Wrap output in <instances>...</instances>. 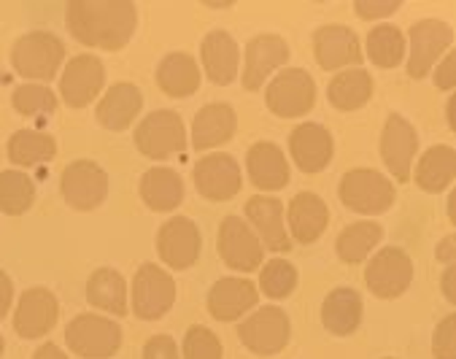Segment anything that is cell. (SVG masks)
Wrapping results in <instances>:
<instances>
[{
  "label": "cell",
  "instance_id": "9c48e42d",
  "mask_svg": "<svg viewBox=\"0 0 456 359\" xmlns=\"http://www.w3.org/2000/svg\"><path fill=\"white\" fill-rule=\"evenodd\" d=\"M364 281H368V287L376 298H384V300L400 298L413 281V262L403 249H395V246L381 249L370 259Z\"/></svg>",
  "mask_w": 456,
  "mask_h": 359
},
{
  "label": "cell",
  "instance_id": "44dd1931",
  "mask_svg": "<svg viewBox=\"0 0 456 359\" xmlns=\"http://www.w3.org/2000/svg\"><path fill=\"white\" fill-rule=\"evenodd\" d=\"M289 151H292L300 170L319 173L332 159V135L327 127H322L316 122H305V125L292 130Z\"/></svg>",
  "mask_w": 456,
  "mask_h": 359
},
{
  "label": "cell",
  "instance_id": "4fadbf2b",
  "mask_svg": "<svg viewBox=\"0 0 456 359\" xmlns=\"http://www.w3.org/2000/svg\"><path fill=\"white\" fill-rule=\"evenodd\" d=\"M453 30L440 20H421L411 28V57H408V76L424 78L437 57L451 46Z\"/></svg>",
  "mask_w": 456,
  "mask_h": 359
},
{
  "label": "cell",
  "instance_id": "f907efd6",
  "mask_svg": "<svg viewBox=\"0 0 456 359\" xmlns=\"http://www.w3.org/2000/svg\"><path fill=\"white\" fill-rule=\"evenodd\" d=\"M4 351H6V340H4V335H0V356H4Z\"/></svg>",
  "mask_w": 456,
  "mask_h": 359
},
{
  "label": "cell",
  "instance_id": "4dcf8cb0",
  "mask_svg": "<svg viewBox=\"0 0 456 359\" xmlns=\"http://www.w3.org/2000/svg\"><path fill=\"white\" fill-rule=\"evenodd\" d=\"M86 298L95 308L111 314V316H125L127 314V284L119 271L111 267H101L86 281Z\"/></svg>",
  "mask_w": 456,
  "mask_h": 359
},
{
  "label": "cell",
  "instance_id": "603a6c76",
  "mask_svg": "<svg viewBox=\"0 0 456 359\" xmlns=\"http://www.w3.org/2000/svg\"><path fill=\"white\" fill-rule=\"evenodd\" d=\"M246 216L270 251H289L292 241L284 230V206L276 198H251L246 203Z\"/></svg>",
  "mask_w": 456,
  "mask_h": 359
},
{
  "label": "cell",
  "instance_id": "484cf974",
  "mask_svg": "<svg viewBox=\"0 0 456 359\" xmlns=\"http://www.w3.org/2000/svg\"><path fill=\"white\" fill-rule=\"evenodd\" d=\"M235 125H238V117L232 111V106H227V103H208L195 117V125H192V143H195V149L206 151V149L227 143L235 135Z\"/></svg>",
  "mask_w": 456,
  "mask_h": 359
},
{
  "label": "cell",
  "instance_id": "7a4b0ae2",
  "mask_svg": "<svg viewBox=\"0 0 456 359\" xmlns=\"http://www.w3.org/2000/svg\"><path fill=\"white\" fill-rule=\"evenodd\" d=\"M395 198L397 192L389 178L370 167H354L340 182V200L356 214H381L395 203Z\"/></svg>",
  "mask_w": 456,
  "mask_h": 359
},
{
  "label": "cell",
  "instance_id": "f6af8a7d",
  "mask_svg": "<svg viewBox=\"0 0 456 359\" xmlns=\"http://www.w3.org/2000/svg\"><path fill=\"white\" fill-rule=\"evenodd\" d=\"M12 300H14V287H12V279L0 271V319H4L12 308Z\"/></svg>",
  "mask_w": 456,
  "mask_h": 359
},
{
  "label": "cell",
  "instance_id": "8fae6325",
  "mask_svg": "<svg viewBox=\"0 0 456 359\" xmlns=\"http://www.w3.org/2000/svg\"><path fill=\"white\" fill-rule=\"evenodd\" d=\"M103 81H106L103 62L95 54H78L65 65L60 89L70 109H84L86 103H93L101 95Z\"/></svg>",
  "mask_w": 456,
  "mask_h": 359
},
{
  "label": "cell",
  "instance_id": "52a82bcc",
  "mask_svg": "<svg viewBox=\"0 0 456 359\" xmlns=\"http://www.w3.org/2000/svg\"><path fill=\"white\" fill-rule=\"evenodd\" d=\"M175 303V281L159 265H141L133 279V311L138 319L154 322L165 316Z\"/></svg>",
  "mask_w": 456,
  "mask_h": 359
},
{
  "label": "cell",
  "instance_id": "8d00e7d4",
  "mask_svg": "<svg viewBox=\"0 0 456 359\" xmlns=\"http://www.w3.org/2000/svg\"><path fill=\"white\" fill-rule=\"evenodd\" d=\"M368 54L379 68H395L405 57V38L395 25H379L368 36Z\"/></svg>",
  "mask_w": 456,
  "mask_h": 359
},
{
  "label": "cell",
  "instance_id": "83f0119b",
  "mask_svg": "<svg viewBox=\"0 0 456 359\" xmlns=\"http://www.w3.org/2000/svg\"><path fill=\"white\" fill-rule=\"evenodd\" d=\"M289 224H292V235L300 243H314L316 238H322V233L330 224V211L327 203L314 195V192H300L292 203H289Z\"/></svg>",
  "mask_w": 456,
  "mask_h": 359
},
{
  "label": "cell",
  "instance_id": "4316f807",
  "mask_svg": "<svg viewBox=\"0 0 456 359\" xmlns=\"http://www.w3.org/2000/svg\"><path fill=\"white\" fill-rule=\"evenodd\" d=\"M141 198L151 211L167 214L175 211L184 200V184L181 175L170 167H151L141 178Z\"/></svg>",
  "mask_w": 456,
  "mask_h": 359
},
{
  "label": "cell",
  "instance_id": "d4e9b609",
  "mask_svg": "<svg viewBox=\"0 0 456 359\" xmlns=\"http://www.w3.org/2000/svg\"><path fill=\"white\" fill-rule=\"evenodd\" d=\"M157 84L170 98H190L192 93H198L200 68H198L195 57H190L184 52L167 54L157 68Z\"/></svg>",
  "mask_w": 456,
  "mask_h": 359
},
{
  "label": "cell",
  "instance_id": "b9f144b4",
  "mask_svg": "<svg viewBox=\"0 0 456 359\" xmlns=\"http://www.w3.org/2000/svg\"><path fill=\"white\" fill-rule=\"evenodd\" d=\"M143 359H181L178 346L170 335H154L143 346Z\"/></svg>",
  "mask_w": 456,
  "mask_h": 359
},
{
  "label": "cell",
  "instance_id": "d6986e66",
  "mask_svg": "<svg viewBox=\"0 0 456 359\" xmlns=\"http://www.w3.org/2000/svg\"><path fill=\"white\" fill-rule=\"evenodd\" d=\"M248 175L256 190L276 192L289 184V162L281 151V146L259 141L248 151Z\"/></svg>",
  "mask_w": 456,
  "mask_h": 359
},
{
  "label": "cell",
  "instance_id": "9a60e30c",
  "mask_svg": "<svg viewBox=\"0 0 456 359\" xmlns=\"http://www.w3.org/2000/svg\"><path fill=\"white\" fill-rule=\"evenodd\" d=\"M195 184H198L200 195L208 200H230L240 192L243 175L232 157L208 154L195 167Z\"/></svg>",
  "mask_w": 456,
  "mask_h": 359
},
{
  "label": "cell",
  "instance_id": "74e56055",
  "mask_svg": "<svg viewBox=\"0 0 456 359\" xmlns=\"http://www.w3.org/2000/svg\"><path fill=\"white\" fill-rule=\"evenodd\" d=\"M262 292L273 300H281L287 295L295 292L297 287V271L287 262V259H270L265 267H262Z\"/></svg>",
  "mask_w": 456,
  "mask_h": 359
},
{
  "label": "cell",
  "instance_id": "7402d4cb",
  "mask_svg": "<svg viewBox=\"0 0 456 359\" xmlns=\"http://www.w3.org/2000/svg\"><path fill=\"white\" fill-rule=\"evenodd\" d=\"M256 306V287L246 279H219L208 292V311L219 322H235Z\"/></svg>",
  "mask_w": 456,
  "mask_h": 359
},
{
  "label": "cell",
  "instance_id": "5b68a950",
  "mask_svg": "<svg viewBox=\"0 0 456 359\" xmlns=\"http://www.w3.org/2000/svg\"><path fill=\"white\" fill-rule=\"evenodd\" d=\"M62 198L76 211H93L109 195V173L93 159H76L62 170Z\"/></svg>",
  "mask_w": 456,
  "mask_h": 359
},
{
  "label": "cell",
  "instance_id": "f546056e",
  "mask_svg": "<svg viewBox=\"0 0 456 359\" xmlns=\"http://www.w3.org/2000/svg\"><path fill=\"white\" fill-rule=\"evenodd\" d=\"M322 322L338 338H346V335L356 332V327L362 322V298H359V292L348 290V287L332 290L327 295L324 306H322Z\"/></svg>",
  "mask_w": 456,
  "mask_h": 359
},
{
  "label": "cell",
  "instance_id": "f35d334b",
  "mask_svg": "<svg viewBox=\"0 0 456 359\" xmlns=\"http://www.w3.org/2000/svg\"><path fill=\"white\" fill-rule=\"evenodd\" d=\"M14 109L25 117H41V114H54L57 111V98L49 86L41 84H25L17 86L14 93Z\"/></svg>",
  "mask_w": 456,
  "mask_h": 359
},
{
  "label": "cell",
  "instance_id": "7c38bea8",
  "mask_svg": "<svg viewBox=\"0 0 456 359\" xmlns=\"http://www.w3.org/2000/svg\"><path fill=\"white\" fill-rule=\"evenodd\" d=\"M219 251L227 267L251 273L262 265V243L240 216H227L219 230Z\"/></svg>",
  "mask_w": 456,
  "mask_h": 359
},
{
  "label": "cell",
  "instance_id": "ffe728a7",
  "mask_svg": "<svg viewBox=\"0 0 456 359\" xmlns=\"http://www.w3.org/2000/svg\"><path fill=\"white\" fill-rule=\"evenodd\" d=\"M314 46H316V60L324 70L359 65V60H362L356 33L348 28H340V25H327V28L316 30Z\"/></svg>",
  "mask_w": 456,
  "mask_h": 359
},
{
  "label": "cell",
  "instance_id": "5bb4252c",
  "mask_svg": "<svg viewBox=\"0 0 456 359\" xmlns=\"http://www.w3.org/2000/svg\"><path fill=\"white\" fill-rule=\"evenodd\" d=\"M157 251L165 259V265L175 267V271H187L200 257V230L195 222L175 216L162 224L157 235Z\"/></svg>",
  "mask_w": 456,
  "mask_h": 359
},
{
  "label": "cell",
  "instance_id": "7dc6e473",
  "mask_svg": "<svg viewBox=\"0 0 456 359\" xmlns=\"http://www.w3.org/2000/svg\"><path fill=\"white\" fill-rule=\"evenodd\" d=\"M33 359H68V356H65V351H60L54 343H46V346H41V348L33 354Z\"/></svg>",
  "mask_w": 456,
  "mask_h": 359
},
{
  "label": "cell",
  "instance_id": "3957f363",
  "mask_svg": "<svg viewBox=\"0 0 456 359\" xmlns=\"http://www.w3.org/2000/svg\"><path fill=\"white\" fill-rule=\"evenodd\" d=\"M65 340H68V348L84 359H106L119 351L122 330L106 316L81 314L68 324Z\"/></svg>",
  "mask_w": 456,
  "mask_h": 359
},
{
  "label": "cell",
  "instance_id": "60d3db41",
  "mask_svg": "<svg viewBox=\"0 0 456 359\" xmlns=\"http://www.w3.org/2000/svg\"><path fill=\"white\" fill-rule=\"evenodd\" d=\"M432 354L435 359H456V316H445L440 327L435 330L432 340Z\"/></svg>",
  "mask_w": 456,
  "mask_h": 359
},
{
  "label": "cell",
  "instance_id": "ab89813d",
  "mask_svg": "<svg viewBox=\"0 0 456 359\" xmlns=\"http://www.w3.org/2000/svg\"><path fill=\"white\" fill-rule=\"evenodd\" d=\"M184 359H222V340L206 327H192L184 338Z\"/></svg>",
  "mask_w": 456,
  "mask_h": 359
},
{
  "label": "cell",
  "instance_id": "8992f818",
  "mask_svg": "<svg viewBox=\"0 0 456 359\" xmlns=\"http://www.w3.org/2000/svg\"><path fill=\"white\" fill-rule=\"evenodd\" d=\"M62 60H65L62 41L57 36L41 33V30L22 36L12 52V62H14L17 73H22L28 78H41V81H49L60 70Z\"/></svg>",
  "mask_w": 456,
  "mask_h": 359
},
{
  "label": "cell",
  "instance_id": "ee69618b",
  "mask_svg": "<svg viewBox=\"0 0 456 359\" xmlns=\"http://www.w3.org/2000/svg\"><path fill=\"white\" fill-rule=\"evenodd\" d=\"M435 84L440 86V89H453L456 86V54L451 52V54H445V60L437 65V73H435Z\"/></svg>",
  "mask_w": 456,
  "mask_h": 359
},
{
  "label": "cell",
  "instance_id": "c3c4849f",
  "mask_svg": "<svg viewBox=\"0 0 456 359\" xmlns=\"http://www.w3.org/2000/svg\"><path fill=\"white\" fill-rule=\"evenodd\" d=\"M437 257H440L443 262H453V259H456V254H453V238H445V241L437 246Z\"/></svg>",
  "mask_w": 456,
  "mask_h": 359
},
{
  "label": "cell",
  "instance_id": "1f68e13d",
  "mask_svg": "<svg viewBox=\"0 0 456 359\" xmlns=\"http://www.w3.org/2000/svg\"><path fill=\"white\" fill-rule=\"evenodd\" d=\"M330 103L340 111H356L373 95V78L362 68H348L330 81Z\"/></svg>",
  "mask_w": 456,
  "mask_h": 359
},
{
  "label": "cell",
  "instance_id": "681fc988",
  "mask_svg": "<svg viewBox=\"0 0 456 359\" xmlns=\"http://www.w3.org/2000/svg\"><path fill=\"white\" fill-rule=\"evenodd\" d=\"M453 106H456V101L451 98L448 106H445V109H448V127H453Z\"/></svg>",
  "mask_w": 456,
  "mask_h": 359
},
{
  "label": "cell",
  "instance_id": "277c9868",
  "mask_svg": "<svg viewBox=\"0 0 456 359\" xmlns=\"http://www.w3.org/2000/svg\"><path fill=\"white\" fill-rule=\"evenodd\" d=\"M314 103H316V84L314 76L303 68H289L279 73L267 86V109L276 117L284 119L303 117L314 109Z\"/></svg>",
  "mask_w": 456,
  "mask_h": 359
},
{
  "label": "cell",
  "instance_id": "e0dca14e",
  "mask_svg": "<svg viewBox=\"0 0 456 359\" xmlns=\"http://www.w3.org/2000/svg\"><path fill=\"white\" fill-rule=\"evenodd\" d=\"M416 146H419V135L413 125L405 117L392 114L381 135V157L397 182H408L411 178V162H413Z\"/></svg>",
  "mask_w": 456,
  "mask_h": 359
},
{
  "label": "cell",
  "instance_id": "2e32d148",
  "mask_svg": "<svg viewBox=\"0 0 456 359\" xmlns=\"http://www.w3.org/2000/svg\"><path fill=\"white\" fill-rule=\"evenodd\" d=\"M57 316H60L57 298L49 290L36 287L20 298V306L14 314V330L20 338L36 340V338H44L46 332H52V327L57 324Z\"/></svg>",
  "mask_w": 456,
  "mask_h": 359
},
{
  "label": "cell",
  "instance_id": "bcb514c9",
  "mask_svg": "<svg viewBox=\"0 0 456 359\" xmlns=\"http://www.w3.org/2000/svg\"><path fill=\"white\" fill-rule=\"evenodd\" d=\"M456 267H448V271L443 273V292L451 303H456Z\"/></svg>",
  "mask_w": 456,
  "mask_h": 359
},
{
  "label": "cell",
  "instance_id": "30bf717a",
  "mask_svg": "<svg viewBox=\"0 0 456 359\" xmlns=\"http://www.w3.org/2000/svg\"><path fill=\"white\" fill-rule=\"evenodd\" d=\"M238 335L251 354L273 356V354H279L289 340V316L276 306H267V308L256 311L254 316H248L238 327Z\"/></svg>",
  "mask_w": 456,
  "mask_h": 359
},
{
  "label": "cell",
  "instance_id": "6da1fadb",
  "mask_svg": "<svg viewBox=\"0 0 456 359\" xmlns=\"http://www.w3.org/2000/svg\"><path fill=\"white\" fill-rule=\"evenodd\" d=\"M65 14L76 41L106 52H119L138 25V12L130 0H70Z\"/></svg>",
  "mask_w": 456,
  "mask_h": 359
},
{
  "label": "cell",
  "instance_id": "ba28073f",
  "mask_svg": "<svg viewBox=\"0 0 456 359\" xmlns=\"http://www.w3.org/2000/svg\"><path fill=\"white\" fill-rule=\"evenodd\" d=\"M135 143L143 157L167 159L178 151H184V146H187L184 122H181V117L175 111H154L138 125Z\"/></svg>",
  "mask_w": 456,
  "mask_h": 359
},
{
  "label": "cell",
  "instance_id": "ac0fdd59",
  "mask_svg": "<svg viewBox=\"0 0 456 359\" xmlns=\"http://www.w3.org/2000/svg\"><path fill=\"white\" fill-rule=\"evenodd\" d=\"M289 60V46L281 36H254L246 46L243 86L259 89L265 78Z\"/></svg>",
  "mask_w": 456,
  "mask_h": 359
},
{
  "label": "cell",
  "instance_id": "d6a6232c",
  "mask_svg": "<svg viewBox=\"0 0 456 359\" xmlns=\"http://www.w3.org/2000/svg\"><path fill=\"white\" fill-rule=\"evenodd\" d=\"M456 175V151L445 143L432 146L429 151H424V157L419 159L416 167V184L424 192H443L451 187Z\"/></svg>",
  "mask_w": 456,
  "mask_h": 359
},
{
  "label": "cell",
  "instance_id": "e575fe53",
  "mask_svg": "<svg viewBox=\"0 0 456 359\" xmlns=\"http://www.w3.org/2000/svg\"><path fill=\"white\" fill-rule=\"evenodd\" d=\"M384 238V227L379 222H356V224H348L340 238H338V254L343 262L348 265H356L362 262L364 257L370 254L373 246H379Z\"/></svg>",
  "mask_w": 456,
  "mask_h": 359
},
{
  "label": "cell",
  "instance_id": "f1b7e54d",
  "mask_svg": "<svg viewBox=\"0 0 456 359\" xmlns=\"http://www.w3.org/2000/svg\"><path fill=\"white\" fill-rule=\"evenodd\" d=\"M203 65L214 84H230L238 76V44L230 33L214 30L203 38Z\"/></svg>",
  "mask_w": 456,
  "mask_h": 359
},
{
  "label": "cell",
  "instance_id": "d590c367",
  "mask_svg": "<svg viewBox=\"0 0 456 359\" xmlns=\"http://www.w3.org/2000/svg\"><path fill=\"white\" fill-rule=\"evenodd\" d=\"M36 200L33 178L22 170H4L0 173V208L4 214H25Z\"/></svg>",
  "mask_w": 456,
  "mask_h": 359
},
{
  "label": "cell",
  "instance_id": "7bdbcfd3",
  "mask_svg": "<svg viewBox=\"0 0 456 359\" xmlns=\"http://www.w3.org/2000/svg\"><path fill=\"white\" fill-rule=\"evenodd\" d=\"M354 9L364 20H381V17H389L400 9V0H384V4H376V0H356Z\"/></svg>",
  "mask_w": 456,
  "mask_h": 359
},
{
  "label": "cell",
  "instance_id": "cb8c5ba5",
  "mask_svg": "<svg viewBox=\"0 0 456 359\" xmlns=\"http://www.w3.org/2000/svg\"><path fill=\"white\" fill-rule=\"evenodd\" d=\"M141 106H143L141 89L130 81H119L103 95V101L98 106V122L114 133H122L133 125Z\"/></svg>",
  "mask_w": 456,
  "mask_h": 359
},
{
  "label": "cell",
  "instance_id": "836d02e7",
  "mask_svg": "<svg viewBox=\"0 0 456 359\" xmlns=\"http://www.w3.org/2000/svg\"><path fill=\"white\" fill-rule=\"evenodd\" d=\"M54 154H57V141L38 130H20L9 141V159L22 167L49 162L54 159Z\"/></svg>",
  "mask_w": 456,
  "mask_h": 359
}]
</instances>
